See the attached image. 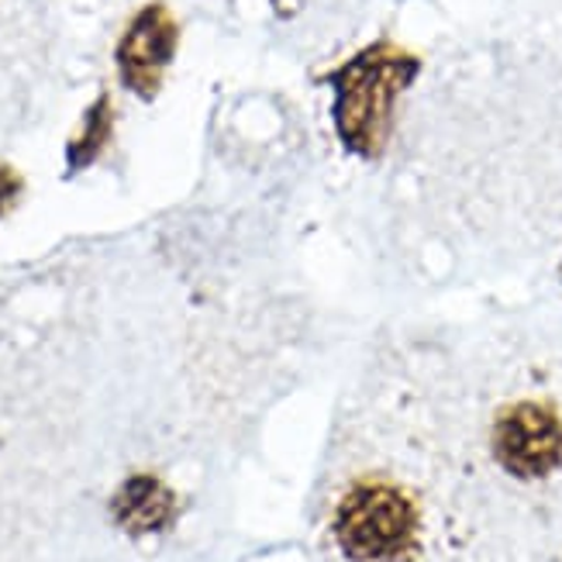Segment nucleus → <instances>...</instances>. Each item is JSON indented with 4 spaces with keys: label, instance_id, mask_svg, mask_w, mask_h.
<instances>
[{
    "label": "nucleus",
    "instance_id": "obj_1",
    "mask_svg": "<svg viewBox=\"0 0 562 562\" xmlns=\"http://www.w3.org/2000/svg\"><path fill=\"white\" fill-rule=\"evenodd\" d=\"M418 69L422 63L414 56L380 42L362 48L356 59L331 72L328 83L335 87V125L346 149L359 156H380L397 93L418 77Z\"/></svg>",
    "mask_w": 562,
    "mask_h": 562
},
{
    "label": "nucleus",
    "instance_id": "obj_2",
    "mask_svg": "<svg viewBox=\"0 0 562 562\" xmlns=\"http://www.w3.org/2000/svg\"><path fill=\"white\" fill-rule=\"evenodd\" d=\"M418 535V510L390 483H356L335 510V539L359 562H394Z\"/></svg>",
    "mask_w": 562,
    "mask_h": 562
},
{
    "label": "nucleus",
    "instance_id": "obj_7",
    "mask_svg": "<svg viewBox=\"0 0 562 562\" xmlns=\"http://www.w3.org/2000/svg\"><path fill=\"white\" fill-rule=\"evenodd\" d=\"M18 193V177L11 173V169H0V211H4Z\"/></svg>",
    "mask_w": 562,
    "mask_h": 562
},
{
    "label": "nucleus",
    "instance_id": "obj_5",
    "mask_svg": "<svg viewBox=\"0 0 562 562\" xmlns=\"http://www.w3.org/2000/svg\"><path fill=\"white\" fill-rule=\"evenodd\" d=\"M121 515L132 528H159L169 518V494L153 480H132L121 494Z\"/></svg>",
    "mask_w": 562,
    "mask_h": 562
},
{
    "label": "nucleus",
    "instance_id": "obj_4",
    "mask_svg": "<svg viewBox=\"0 0 562 562\" xmlns=\"http://www.w3.org/2000/svg\"><path fill=\"white\" fill-rule=\"evenodd\" d=\"M173 53H177V21L169 18L162 4L142 8L132 18L128 32L117 42L121 80H125V87L135 90L142 101H153Z\"/></svg>",
    "mask_w": 562,
    "mask_h": 562
},
{
    "label": "nucleus",
    "instance_id": "obj_6",
    "mask_svg": "<svg viewBox=\"0 0 562 562\" xmlns=\"http://www.w3.org/2000/svg\"><path fill=\"white\" fill-rule=\"evenodd\" d=\"M108 132H111V104H108V97H101V101H97V108L90 111V117H87V132H83V138H80V142H72V149H69L72 166L90 162V159L97 156V149L104 145Z\"/></svg>",
    "mask_w": 562,
    "mask_h": 562
},
{
    "label": "nucleus",
    "instance_id": "obj_3",
    "mask_svg": "<svg viewBox=\"0 0 562 562\" xmlns=\"http://www.w3.org/2000/svg\"><path fill=\"white\" fill-rule=\"evenodd\" d=\"M497 462L521 480L552 473L562 462V422L549 404L521 401L507 407L494 425Z\"/></svg>",
    "mask_w": 562,
    "mask_h": 562
}]
</instances>
